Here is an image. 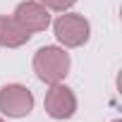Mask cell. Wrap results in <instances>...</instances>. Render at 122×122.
<instances>
[{
    "label": "cell",
    "instance_id": "obj_6",
    "mask_svg": "<svg viewBox=\"0 0 122 122\" xmlns=\"http://www.w3.org/2000/svg\"><path fill=\"white\" fill-rule=\"evenodd\" d=\"M31 34L15 19L7 15H0V46L3 48H19L24 43H29Z\"/></svg>",
    "mask_w": 122,
    "mask_h": 122
},
{
    "label": "cell",
    "instance_id": "obj_9",
    "mask_svg": "<svg viewBox=\"0 0 122 122\" xmlns=\"http://www.w3.org/2000/svg\"><path fill=\"white\" fill-rule=\"evenodd\" d=\"M112 122H120V120H112Z\"/></svg>",
    "mask_w": 122,
    "mask_h": 122
},
{
    "label": "cell",
    "instance_id": "obj_8",
    "mask_svg": "<svg viewBox=\"0 0 122 122\" xmlns=\"http://www.w3.org/2000/svg\"><path fill=\"white\" fill-rule=\"evenodd\" d=\"M0 122H5V120H3V117H0Z\"/></svg>",
    "mask_w": 122,
    "mask_h": 122
},
{
    "label": "cell",
    "instance_id": "obj_1",
    "mask_svg": "<svg viewBox=\"0 0 122 122\" xmlns=\"http://www.w3.org/2000/svg\"><path fill=\"white\" fill-rule=\"evenodd\" d=\"M34 72L48 86L60 84L70 72V53H65V48H60V46L38 48L34 55Z\"/></svg>",
    "mask_w": 122,
    "mask_h": 122
},
{
    "label": "cell",
    "instance_id": "obj_5",
    "mask_svg": "<svg viewBox=\"0 0 122 122\" xmlns=\"http://www.w3.org/2000/svg\"><path fill=\"white\" fill-rule=\"evenodd\" d=\"M29 34L34 31H46L50 26V10L46 5H41L38 0H24L17 5L15 15H12Z\"/></svg>",
    "mask_w": 122,
    "mask_h": 122
},
{
    "label": "cell",
    "instance_id": "obj_7",
    "mask_svg": "<svg viewBox=\"0 0 122 122\" xmlns=\"http://www.w3.org/2000/svg\"><path fill=\"white\" fill-rule=\"evenodd\" d=\"M41 5H46L48 10H53V12H67L77 0H38Z\"/></svg>",
    "mask_w": 122,
    "mask_h": 122
},
{
    "label": "cell",
    "instance_id": "obj_4",
    "mask_svg": "<svg viewBox=\"0 0 122 122\" xmlns=\"http://www.w3.org/2000/svg\"><path fill=\"white\" fill-rule=\"evenodd\" d=\"M43 108L46 112L53 117V120H70L74 112H77V96L70 86H65L62 81L60 84H53L46 93V101H43Z\"/></svg>",
    "mask_w": 122,
    "mask_h": 122
},
{
    "label": "cell",
    "instance_id": "obj_3",
    "mask_svg": "<svg viewBox=\"0 0 122 122\" xmlns=\"http://www.w3.org/2000/svg\"><path fill=\"white\" fill-rule=\"evenodd\" d=\"M34 110V93L24 84H7L0 89V112L7 117H26Z\"/></svg>",
    "mask_w": 122,
    "mask_h": 122
},
{
    "label": "cell",
    "instance_id": "obj_2",
    "mask_svg": "<svg viewBox=\"0 0 122 122\" xmlns=\"http://www.w3.org/2000/svg\"><path fill=\"white\" fill-rule=\"evenodd\" d=\"M55 38L62 43L65 48H79L91 38V24L84 15H74V12H62L55 24H53Z\"/></svg>",
    "mask_w": 122,
    "mask_h": 122
}]
</instances>
